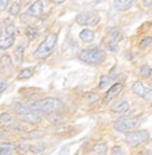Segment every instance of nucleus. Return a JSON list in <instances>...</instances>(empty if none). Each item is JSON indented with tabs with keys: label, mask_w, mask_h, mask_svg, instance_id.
Segmentation results:
<instances>
[{
	"label": "nucleus",
	"mask_w": 152,
	"mask_h": 155,
	"mask_svg": "<svg viewBox=\"0 0 152 155\" xmlns=\"http://www.w3.org/2000/svg\"><path fill=\"white\" fill-rule=\"evenodd\" d=\"M109 84H110V78L106 77V75H103V77H101V79H100V85H98V87L101 88V89H103V88L106 87Z\"/></svg>",
	"instance_id": "obj_29"
},
{
	"label": "nucleus",
	"mask_w": 152,
	"mask_h": 155,
	"mask_svg": "<svg viewBox=\"0 0 152 155\" xmlns=\"http://www.w3.org/2000/svg\"><path fill=\"white\" fill-rule=\"evenodd\" d=\"M20 120L22 122H27V124H30V125H38L41 122V116L38 113H34V112H30L29 110L28 113L24 114V115H20Z\"/></svg>",
	"instance_id": "obj_11"
},
{
	"label": "nucleus",
	"mask_w": 152,
	"mask_h": 155,
	"mask_svg": "<svg viewBox=\"0 0 152 155\" xmlns=\"http://www.w3.org/2000/svg\"><path fill=\"white\" fill-rule=\"evenodd\" d=\"M30 112L38 113V114H52V113H57L63 108V104L61 100L56 97H46L43 100H34L29 101L26 104Z\"/></svg>",
	"instance_id": "obj_1"
},
{
	"label": "nucleus",
	"mask_w": 152,
	"mask_h": 155,
	"mask_svg": "<svg viewBox=\"0 0 152 155\" xmlns=\"http://www.w3.org/2000/svg\"><path fill=\"white\" fill-rule=\"evenodd\" d=\"M117 69H118L117 67H114L112 69H111V72H110V77H109L110 79H116V77L118 75V73H116Z\"/></svg>",
	"instance_id": "obj_36"
},
{
	"label": "nucleus",
	"mask_w": 152,
	"mask_h": 155,
	"mask_svg": "<svg viewBox=\"0 0 152 155\" xmlns=\"http://www.w3.org/2000/svg\"><path fill=\"white\" fill-rule=\"evenodd\" d=\"M12 108H13L14 113L19 116L24 115V114H26V113H28L29 112L28 107L26 106V105H24L22 102H19V101L13 102V104H12Z\"/></svg>",
	"instance_id": "obj_15"
},
{
	"label": "nucleus",
	"mask_w": 152,
	"mask_h": 155,
	"mask_svg": "<svg viewBox=\"0 0 152 155\" xmlns=\"http://www.w3.org/2000/svg\"><path fill=\"white\" fill-rule=\"evenodd\" d=\"M45 149V146L41 145V146H30V152H33V153H35V154H38L40 152H42Z\"/></svg>",
	"instance_id": "obj_32"
},
{
	"label": "nucleus",
	"mask_w": 152,
	"mask_h": 155,
	"mask_svg": "<svg viewBox=\"0 0 152 155\" xmlns=\"http://www.w3.org/2000/svg\"><path fill=\"white\" fill-rule=\"evenodd\" d=\"M49 1H52L53 4H62V2H65L66 0H49Z\"/></svg>",
	"instance_id": "obj_38"
},
{
	"label": "nucleus",
	"mask_w": 152,
	"mask_h": 155,
	"mask_svg": "<svg viewBox=\"0 0 152 155\" xmlns=\"http://www.w3.org/2000/svg\"><path fill=\"white\" fill-rule=\"evenodd\" d=\"M150 78H151V80H152V69H151V72H150Z\"/></svg>",
	"instance_id": "obj_40"
},
{
	"label": "nucleus",
	"mask_w": 152,
	"mask_h": 155,
	"mask_svg": "<svg viewBox=\"0 0 152 155\" xmlns=\"http://www.w3.org/2000/svg\"><path fill=\"white\" fill-rule=\"evenodd\" d=\"M0 64L2 65V67L6 68V69H10V68H12V66H13L12 59H11V57L7 55V54H4V55L0 58Z\"/></svg>",
	"instance_id": "obj_22"
},
{
	"label": "nucleus",
	"mask_w": 152,
	"mask_h": 155,
	"mask_svg": "<svg viewBox=\"0 0 152 155\" xmlns=\"http://www.w3.org/2000/svg\"><path fill=\"white\" fill-rule=\"evenodd\" d=\"M111 110L114 113H117V114H124V113H128L130 110V105L128 101L125 100H122V101H118L117 104H115Z\"/></svg>",
	"instance_id": "obj_12"
},
{
	"label": "nucleus",
	"mask_w": 152,
	"mask_h": 155,
	"mask_svg": "<svg viewBox=\"0 0 152 155\" xmlns=\"http://www.w3.org/2000/svg\"><path fill=\"white\" fill-rule=\"evenodd\" d=\"M121 40H122V33L117 28L110 29L108 47L111 49L112 52H117V51H118V42H119Z\"/></svg>",
	"instance_id": "obj_8"
},
{
	"label": "nucleus",
	"mask_w": 152,
	"mask_h": 155,
	"mask_svg": "<svg viewBox=\"0 0 152 155\" xmlns=\"http://www.w3.org/2000/svg\"><path fill=\"white\" fill-rule=\"evenodd\" d=\"M150 139V134L147 130H133V132H128L125 136V142L130 146L141 145L143 142L147 141Z\"/></svg>",
	"instance_id": "obj_4"
},
{
	"label": "nucleus",
	"mask_w": 152,
	"mask_h": 155,
	"mask_svg": "<svg viewBox=\"0 0 152 155\" xmlns=\"http://www.w3.org/2000/svg\"><path fill=\"white\" fill-rule=\"evenodd\" d=\"M93 150L97 153V154H105L106 153V146L104 143H98V145H95L94 146V148H93Z\"/></svg>",
	"instance_id": "obj_26"
},
{
	"label": "nucleus",
	"mask_w": 152,
	"mask_h": 155,
	"mask_svg": "<svg viewBox=\"0 0 152 155\" xmlns=\"http://www.w3.org/2000/svg\"><path fill=\"white\" fill-rule=\"evenodd\" d=\"M57 42V35L55 33H49L45 40L40 44L38 48L34 52V58L35 59H45L52 54L54 51Z\"/></svg>",
	"instance_id": "obj_2"
},
{
	"label": "nucleus",
	"mask_w": 152,
	"mask_h": 155,
	"mask_svg": "<svg viewBox=\"0 0 152 155\" xmlns=\"http://www.w3.org/2000/svg\"><path fill=\"white\" fill-rule=\"evenodd\" d=\"M112 155H124V153H123V150H122L121 147L115 146L114 148H112Z\"/></svg>",
	"instance_id": "obj_33"
},
{
	"label": "nucleus",
	"mask_w": 152,
	"mask_h": 155,
	"mask_svg": "<svg viewBox=\"0 0 152 155\" xmlns=\"http://www.w3.org/2000/svg\"><path fill=\"white\" fill-rule=\"evenodd\" d=\"M8 2H10V0H0V11L5 10L8 6Z\"/></svg>",
	"instance_id": "obj_35"
},
{
	"label": "nucleus",
	"mask_w": 152,
	"mask_h": 155,
	"mask_svg": "<svg viewBox=\"0 0 152 155\" xmlns=\"http://www.w3.org/2000/svg\"><path fill=\"white\" fill-rule=\"evenodd\" d=\"M143 4L145 7H151L152 6V0H143Z\"/></svg>",
	"instance_id": "obj_37"
},
{
	"label": "nucleus",
	"mask_w": 152,
	"mask_h": 155,
	"mask_svg": "<svg viewBox=\"0 0 152 155\" xmlns=\"http://www.w3.org/2000/svg\"><path fill=\"white\" fill-rule=\"evenodd\" d=\"M42 135H43V132H41V130H33V132H28L24 137L25 139H39L40 136Z\"/></svg>",
	"instance_id": "obj_25"
},
{
	"label": "nucleus",
	"mask_w": 152,
	"mask_h": 155,
	"mask_svg": "<svg viewBox=\"0 0 152 155\" xmlns=\"http://www.w3.org/2000/svg\"><path fill=\"white\" fill-rule=\"evenodd\" d=\"M20 10H21V7H20V5L18 4V2H13L12 5H11L10 7V13L12 14V15H18L20 13Z\"/></svg>",
	"instance_id": "obj_28"
},
{
	"label": "nucleus",
	"mask_w": 152,
	"mask_h": 155,
	"mask_svg": "<svg viewBox=\"0 0 152 155\" xmlns=\"http://www.w3.org/2000/svg\"><path fill=\"white\" fill-rule=\"evenodd\" d=\"M114 6L117 11H128L133 6V0H115Z\"/></svg>",
	"instance_id": "obj_13"
},
{
	"label": "nucleus",
	"mask_w": 152,
	"mask_h": 155,
	"mask_svg": "<svg viewBox=\"0 0 152 155\" xmlns=\"http://www.w3.org/2000/svg\"><path fill=\"white\" fill-rule=\"evenodd\" d=\"M34 74V68L33 67H27L24 68L20 71V73L18 74V79L19 80H26V79H29V78L33 77Z\"/></svg>",
	"instance_id": "obj_19"
},
{
	"label": "nucleus",
	"mask_w": 152,
	"mask_h": 155,
	"mask_svg": "<svg viewBox=\"0 0 152 155\" xmlns=\"http://www.w3.org/2000/svg\"><path fill=\"white\" fill-rule=\"evenodd\" d=\"M5 22H6V33H7L8 35H15L17 32H18L17 26H15L12 21H10V20H6Z\"/></svg>",
	"instance_id": "obj_23"
},
{
	"label": "nucleus",
	"mask_w": 152,
	"mask_h": 155,
	"mask_svg": "<svg viewBox=\"0 0 152 155\" xmlns=\"http://www.w3.org/2000/svg\"><path fill=\"white\" fill-rule=\"evenodd\" d=\"M151 107H152V102H151Z\"/></svg>",
	"instance_id": "obj_41"
},
{
	"label": "nucleus",
	"mask_w": 152,
	"mask_h": 155,
	"mask_svg": "<svg viewBox=\"0 0 152 155\" xmlns=\"http://www.w3.org/2000/svg\"><path fill=\"white\" fill-rule=\"evenodd\" d=\"M122 89H123V84H122V82H117V84L112 85L111 87L109 88V91L105 93L104 101L105 102L111 101L114 97H116L121 92H122Z\"/></svg>",
	"instance_id": "obj_10"
},
{
	"label": "nucleus",
	"mask_w": 152,
	"mask_h": 155,
	"mask_svg": "<svg viewBox=\"0 0 152 155\" xmlns=\"http://www.w3.org/2000/svg\"><path fill=\"white\" fill-rule=\"evenodd\" d=\"M17 148H18L19 150H21V152H28V150H30V146L27 145V143H25V142L19 143V145L17 146Z\"/></svg>",
	"instance_id": "obj_31"
},
{
	"label": "nucleus",
	"mask_w": 152,
	"mask_h": 155,
	"mask_svg": "<svg viewBox=\"0 0 152 155\" xmlns=\"http://www.w3.org/2000/svg\"><path fill=\"white\" fill-rule=\"evenodd\" d=\"M15 41V38L14 35H7L5 38L0 39V51H4V49H8L10 47L13 46Z\"/></svg>",
	"instance_id": "obj_16"
},
{
	"label": "nucleus",
	"mask_w": 152,
	"mask_h": 155,
	"mask_svg": "<svg viewBox=\"0 0 152 155\" xmlns=\"http://www.w3.org/2000/svg\"><path fill=\"white\" fill-rule=\"evenodd\" d=\"M25 45L24 44H19L15 49H14V58L17 60V62L21 64L24 61V54H25Z\"/></svg>",
	"instance_id": "obj_18"
},
{
	"label": "nucleus",
	"mask_w": 152,
	"mask_h": 155,
	"mask_svg": "<svg viewBox=\"0 0 152 155\" xmlns=\"http://www.w3.org/2000/svg\"><path fill=\"white\" fill-rule=\"evenodd\" d=\"M75 21L81 26H95L100 21V15L95 12H82L76 15Z\"/></svg>",
	"instance_id": "obj_5"
},
{
	"label": "nucleus",
	"mask_w": 152,
	"mask_h": 155,
	"mask_svg": "<svg viewBox=\"0 0 152 155\" xmlns=\"http://www.w3.org/2000/svg\"><path fill=\"white\" fill-rule=\"evenodd\" d=\"M14 124H15V121H14V119L12 117L11 114H8V113H1L0 114V127H4V128L8 129Z\"/></svg>",
	"instance_id": "obj_14"
},
{
	"label": "nucleus",
	"mask_w": 152,
	"mask_h": 155,
	"mask_svg": "<svg viewBox=\"0 0 152 155\" xmlns=\"http://www.w3.org/2000/svg\"><path fill=\"white\" fill-rule=\"evenodd\" d=\"M78 60L88 65H100L104 62L105 53L100 48L83 49L78 54Z\"/></svg>",
	"instance_id": "obj_3"
},
{
	"label": "nucleus",
	"mask_w": 152,
	"mask_h": 155,
	"mask_svg": "<svg viewBox=\"0 0 152 155\" xmlns=\"http://www.w3.org/2000/svg\"><path fill=\"white\" fill-rule=\"evenodd\" d=\"M80 39L82 40V41H84V42H91L94 39H95V33L93 32V31H90V29H83V31H81V33H80Z\"/></svg>",
	"instance_id": "obj_17"
},
{
	"label": "nucleus",
	"mask_w": 152,
	"mask_h": 155,
	"mask_svg": "<svg viewBox=\"0 0 152 155\" xmlns=\"http://www.w3.org/2000/svg\"><path fill=\"white\" fill-rule=\"evenodd\" d=\"M14 148H15V146L10 142L0 143V155H11Z\"/></svg>",
	"instance_id": "obj_20"
},
{
	"label": "nucleus",
	"mask_w": 152,
	"mask_h": 155,
	"mask_svg": "<svg viewBox=\"0 0 152 155\" xmlns=\"http://www.w3.org/2000/svg\"><path fill=\"white\" fill-rule=\"evenodd\" d=\"M151 42H152V38L151 37H146V38H144L139 42V47L141 48H146L149 45H151Z\"/></svg>",
	"instance_id": "obj_30"
},
{
	"label": "nucleus",
	"mask_w": 152,
	"mask_h": 155,
	"mask_svg": "<svg viewBox=\"0 0 152 155\" xmlns=\"http://www.w3.org/2000/svg\"><path fill=\"white\" fill-rule=\"evenodd\" d=\"M150 72H151V68H150L149 65H146V64L142 65V67L139 69V73H141V75H142L143 78L150 77Z\"/></svg>",
	"instance_id": "obj_27"
},
{
	"label": "nucleus",
	"mask_w": 152,
	"mask_h": 155,
	"mask_svg": "<svg viewBox=\"0 0 152 155\" xmlns=\"http://www.w3.org/2000/svg\"><path fill=\"white\" fill-rule=\"evenodd\" d=\"M7 87H8V84L6 81H0V94L4 93L7 89Z\"/></svg>",
	"instance_id": "obj_34"
},
{
	"label": "nucleus",
	"mask_w": 152,
	"mask_h": 155,
	"mask_svg": "<svg viewBox=\"0 0 152 155\" xmlns=\"http://www.w3.org/2000/svg\"><path fill=\"white\" fill-rule=\"evenodd\" d=\"M48 119H49V122H52V124H60V122H62V120H63V117H62V116H59L57 113L48 114Z\"/></svg>",
	"instance_id": "obj_24"
},
{
	"label": "nucleus",
	"mask_w": 152,
	"mask_h": 155,
	"mask_svg": "<svg viewBox=\"0 0 152 155\" xmlns=\"http://www.w3.org/2000/svg\"><path fill=\"white\" fill-rule=\"evenodd\" d=\"M25 34H26V37L28 38V40H34V39L38 38L39 32L35 27H33V26H28V27L26 28V31H25Z\"/></svg>",
	"instance_id": "obj_21"
},
{
	"label": "nucleus",
	"mask_w": 152,
	"mask_h": 155,
	"mask_svg": "<svg viewBox=\"0 0 152 155\" xmlns=\"http://www.w3.org/2000/svg\"><path fill=\"white\" fill-rule=\"evenodd\" d=\"M45 8V4L42 0H36L35 2H33L30 6H29L27 11H26V14L27 15H32V17H40L43 12Z\"/></svg>",
	"instance_id": "obj_9"
},
{
	"label": "nucleus",
	"mask_w": 152,
	"mask_h": 155,
	"mask_svg": "<svg viewBox=\"0 0 152 155\" xmlns=\"http://www.w3.org/2000/svg\"><path fill=\"white\" fill-rule=\"evenodd\" d=\"M2 33H4V31H2V28L0 27V39L2 38Z\"/></svg>",
	"instance_id": "obj_39"
},
{
	"label": "nucleus",
	"mask_w": 152,
	"mask_h": 155,
	"mask_svg": "<svg viewBox=\"0 0 152 155\" xmlns=\"http://www.w3.org/2000/svg\"><path fill=\"white\" fill-rule=\"evenodd\" d=\"M137 126V121L131 117H122L115 121L114 128L119 133H128Z\"/></svg>",
	"instance_id": "obj_6"
},
{
	"label": "nucleus",
	"mask_w": 152,
	"mask_h": 155,
	"mask_svg": "<svg viewBox=\"0 0 152 155\" xmlns=\"http://www.w3.org/2000/svg\"><path fill=\"white\" fill-rule=\"evenodd\" d=\"M132 92L143 99H149L152 95V89L150 87H145L141 81H135L132 84Z\"/></svg>",
	"instance_id": "obj_7"
}]
</instances>
